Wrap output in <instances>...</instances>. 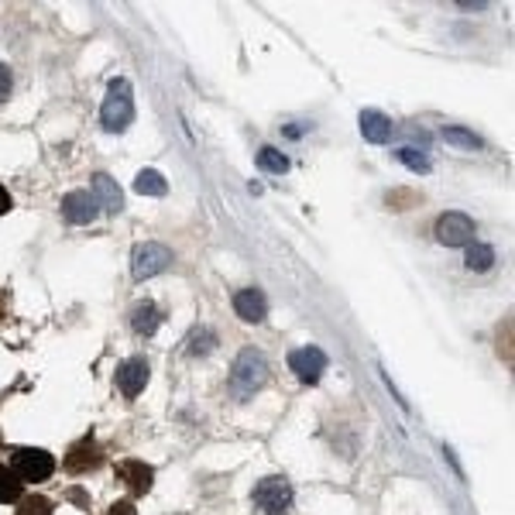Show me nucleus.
Returning <instances> with one entry per match:
<instances>
[{
    "label": "nucleus",
    "mask_w": 515,
    "mask_h": 515,
    "mask_svg": "<svg viewBox=\"0 0 515 515\" xmlns=\"http://www.w3.org/2000/svg\"><path fill=\"white\" fill-rule=\"evenodd\" d=\"M213 344H217V336L210 334V330H196V334L189 336V354H210Z\"/></svg>",
    "instance_id": "obj_21"
},
{
    "label": "nucleus",
    "mask_w": 515,
    "mask_h": 515,
    "mask_svg": "<svg viewBox=\"0 0 515 515\" xmlns=\"http://www.w3.org/2000/svg\"><path fill=\"white\" fill-rule=\"evenodd\" d=\"M131 327H135V334L152 336L162 327V310H158L155 303H137L135 310H131Z\"/></svg>",
    "instance_id": "obj_14"
},
{
    "label": "nucleus",
    "mask_w": 515,
    "mask_h": 515,
    "mask_svg": "<svg viewBox=\"0 0 515 515\" xmlns=\"http://www.w3.org/2000/svg\"><path fill=\"white\" fill-rule=\"evenodd\" d=\"M361 135L368 137V141H375V145H385L388 137L395 135V124L381 111H364L361 113Z\"/></svg>",
    "instance_id": "obj_13"
},
{
    "label": "nucleus",
    "mask_w": 515,
    "mask_h": 515,
    "mask_svg": "<svg viewBox=\"0 0 515 515\" xmlns=\"http://www.w3.org/2000/svg\"><path fill=\"white\" fill-rule=\"evenodd\" d=\"M265 378H269V361L258 351H241V358L234 361V371H230V388L241 399H247L265 385Z\"/></svg>",
    "instance_id": "obj_2"
},
{
    "label": "nucleus",
    "mask_w": 515,
    "mask_h": 515,
    "mask_svg": "<svg viewBox=\"0 0 515 515\" xmlns=\"http://www.w3.org/2000/svg\"><path fill=\"white\" fill-rule=\"evenodd\" d=\"M117 478L128 485L131 494H148L152 492V481H155V470L148 468L145 461H120L117 464Z\"/></svg>",
    "instance_id": "obj_10"
},
{
    "label": "nucleus",
    "mask_w": 515,
    "mask_h": 515,
    "mask_svg": "<svg viewBox=\"0 0 515 515\" xmlns=\"http://www.w3.org/2000/svg\"><path fill=\"white\" fill-rule=\"evenodd\" d=\"M145 385H148V361L145 358H131L117 368V388H120L128 399L141 395Z\"/></svg>",
    "instance_id": "obj_9"
},
{
    "label": "nucleus",
    "mask_w": 515,
    "mask_h": 515,
    "mask_svg": "<svg viewBox=\"0 0 515 515\" xmlns=\"http://www.w3.org/2000/svg\"><path fill=\"white\" fill-rule=\"evenodd\" d=\"M399 162H405L412 172H429V158L423 152H416V148H403L399 152Z\"/></svg>",
    "instance_id": "obj_22"
},
{
    "label": "nucleus",
    "mask_w": 515,
    "mask_h": 515,
    "mask_svg": "<svg viewBox=\"0 0 515 515\" xmlns=\"http://www.w3.org/2000/svg\"><path fill=\"white\" fill-rule=\"evenodd\" d=\"M93 200L104 203L111 213H117V210L124 206V196H120V189H117L111 176H104V172H100V176H93Z\"/></svg>",
    "instance_id": "obj_15"
},
{
    "label": "nucleus",
    "mask_w": 515,
    "mask_h": 515,
    "mask_svg": "<svg viewBox=\"0 0 515 515\" xmlns=\"http://www.w3.org/2000/svg\"><path fill=\"white\" fill-rule=\"evenodd\" d=\"M18 515H52V502L42 498V494H28V498H21Z\"/></svg>",
    "instance_id": "obj_20"
},
{
    "label": "nucleus",
    "mask_w": 515,
    "mask_h": 515,
    "mask_svg": "<svg viewBox=\"0 0 515 515\" xmlns=\"http://www.w3.org/2000/svg\"><path fill=\"white\" fill-rule=\"evenodd\" d=\"M234 313L241 316L245 323H262L269 316V299L262 289H241L234 295Z\"/></svg>",
    "instance_id": "obj_11"
},
{
    "label": "nucleus",
    "mask_w": 515,
    "mask_h": 515,
    "mask_svg": "<svg viewBox=\"0 0 515 515\" xmlns=\"http://www.w3.org/2000/svg\"><path fill=\"white\" fill-rule=\"evenodd\" d=\"M468 269L470 271H488L494 265V251L488 245H474V247H468Z\"/></svg>",
    "instance_id": "obj_18"
},
{
    "label": "nucleus",
    "mask_w": 515,
    "mask_h": 515,
    "mask_svg": "<svg viewBox=\"0 0 515 515\" xmlns=\"http://www.w3.org/2000/svg\"><path fill=\"white\" fill-rule=\"evenodd\" d=\"M436 241L447 247L470 245V241H474V220H470L468 213L450 210V213H444V217L436 220Z\"/></svg>",
    "instance_id": "obj_6"
},
{
    "label": "nucleus",
    "mask_w": 515,
    "mask_h": 515,
    "mask_svg": "<svg viewBox=\"0 0 515 515\" xmlns=\"http://www.w3.org/2000/svg\"><path fill=\"white\" fill-rule=\"evenodd\" d=\"M96 213H100V203L93 200V193L76 189V193L62 196V217L69 224H90V220H96Z\"/></svg>",
    "instance_id": "obj_8"
},
{
    "label": "nucleus",
    "mask_w": 515,
    "mask_h": 515,
    "mask_svg": "<svg viewBox=\"0 0 515 515\" xmlns=\"http://www.w3.org/2000/svg\"><path fill=\"white\" fill-rule=\"evenodd\" d=\"M111 515H137V509L131 505V502H113Z\"/></svg>",
    "instance_id": "obj_25"
},
{
    "label": "nucleus",
    "mask_w": 515,
    "mask_h": 515,
    "mask_svg": "<svg viewBox=\"0 0 515 515\" xmlns=\"http://www.w3.org/2000/svg\"><path fill=\"white\" fill-rule=\"evenodd\" d=\"M7 93H11V69L0 66V100H7Z\"/></svg>",
    "instance_id": "obj_24"
},
{
    "label": "nucleus",
    "mask_w": 515,
    "mask_h": 515,
    "mask_svg": "<svg viewBox=\"0 0 515 515\" xmlns=\"http://www.w3.org/2000/svg\"><path fill=\"white\" fill-rule=\"evenodd\" d=\"M18 498H21V481L14 478V470L7 468V464H0V505L18 502Z\"/></svg>",
    "instance_id": "obj_17"
},
{
    "label": "nucleus",
    "mask_w": 515,
    "mask_h": 515,
    "mask_svg": "<svg viewBox=\"0 0 515 515\" xmlns=\"http://www.w3.org/2000/svg\"><path fill=\"white\" fill-rule=\"evenodd\" d=\"M289 368L299 375L303 381H320V375L327 371V354L320 351V347H299V351H292L289 354Z\"/></svg>",
    "instance_id": "obj_7"
},
{
    "label": "nucleus",
    "mask_w": 515,
    "mask_h": 515,
    "mask_svg": "<svg viewBox=\"0 0 515 515\" xmlns=\"http://www.w3.org/2000/svg\"><path fill=\"white\" fill-rule=\"evenodd\" d=\"M447 141L464 145V148H478V145H481V137H474L470 131H461V128H447Z\"/></svg>",
    "instance_id": "obj_23"
},
{
    "label": "nucleus",
    "mask_w": 515,
    "mask_h": 515,
    "mask_svg": "<svg viewBox=\"0 0 515 515\" xmlns=\"http://www.w3.org/2000/svg\"><path fill=\"white\" fill-rule=\"evenodd\" d=\"M69 498H72L79 509H90V494L83 492V488H72V492H69Z\"/></svg>",
    "instance_id": "obj_26"
},
{
    "label": "nucleus",
    "mask_w": 515,
    "mask_h": 515,
    "mask_svg": "<svg viewBox=\"0 0 515 515\" xmlns=\"http://www.w3.org/2000/svg\"><path fill=\"white\" fill-rule=\"evenodd\" d=\"M14 478L18 481H46L52 478V470H55V461H52V453L48 450H38V447H21L14 450Z\"/></svg>",
    "instance_id": "obj_4"
},
{
    "label": "nucleus",
    "mask_w": 515,
    "mask_h": 515,
    "mask_svg": "<svg viewBox=\"0 0 515 515\" xmlns=\"http://www.w3.org/2000/svg\"><path fill=\"white\" fill-rule=\"evenodd\" d=\"M100 447H96V440L93 436H87V440H79V444H72L66 453V470H72V474H87V470L100 468Z\"/></svg>",
    "instance_id": "obj_12"
},
{
    "label": "nucleus",
    "mask_w": 515,
    "mask_h": 515,
    "mask_svg": "<svg viewBox=\"0 0 515 515\" xmlns=\"http://www.w3.org/2000/svg\"><path fill=\"white\" fill-rule=\"evenodd\" d=\"M135 120V100H131V83L128 79H111L107 100H104V128L111 135L128 131V124Z\"/></svg>",
    "instance_id": "obj_1"
},
{
    "label": "nucleus",
    "mask_w": 515,
    "mask_h": 515,
    "mask_svg": "<svg viewBox=\"0 0 515 515\" xmlns=\"http://www.w3.org/2000/svg\"><path fill=\"white\" fill-rule=\"evenodd\" d=\"M172 265V251L165 245H155V241H148V245H137L135 247V262H131V271H135V278H152L158 271H165Z\"/></svg>",
    "instance_id": "obj_5"
},
{
    "label": "nucleus",
    "mask_w": 515,
    "mask_h": 515,
    "mask_svg": "<svg viewBox=\"0 0 515 515\" xmlns=\"http://www.w3.org/2000/svg\"><path fill=\"white\" fill-rule=\"evenodd\" d=\"M135 189L141 196H165V193H169V182L162 179V172H155V169H145V172H137Z\"/></svg>",
    "instance_id": "obj_16"
},
{
    "label": "nucleus",
    "mask_w": 515,
    "mask_h": 515,
    "mask_svg": "<svg viewBox=\"0 0 515 515\" xmlns=\"http://www.w3.org/2000/svg\"><path fill=\"white\" fill-rule=\"evenodd\" d=\"M11 210V196H7V189L0 186V213H7Z\"/></svg>",
    "instance_id": "obj_27"
},
{
    "label": "nucleus",
    "mask_w": 515,
    "mask_h": 515,
    "mask_svg": "<svg viewBox=\"0 0 515 515\" xmlns=\"http://www.w3.org/2000/svg\"><path fill=\"white\" fill-rule=\"evenodd\" d=\"M254 509L265 515H289L292 509V488L286 478H265L254 488Z\"/></svg>",
    "instance_id": "obj_3"
},
{
    "label": "nucleus",
    "mask_w": 515,
    "mask_h": 515,
    "mask_svg": "<svg viewBox=\"0 0 515 515\" xmlns=\"http://www.w3.org/2000/svg\"><path fill=\"white\" fill-rule=\"evenodd\" d=\"M258 165H262L265 172H275V176L289 172V158L282 155V152H275V148H262V152H258Z\"/></svg>",
    "instance_id": "obj_19"
}]
</instances>
